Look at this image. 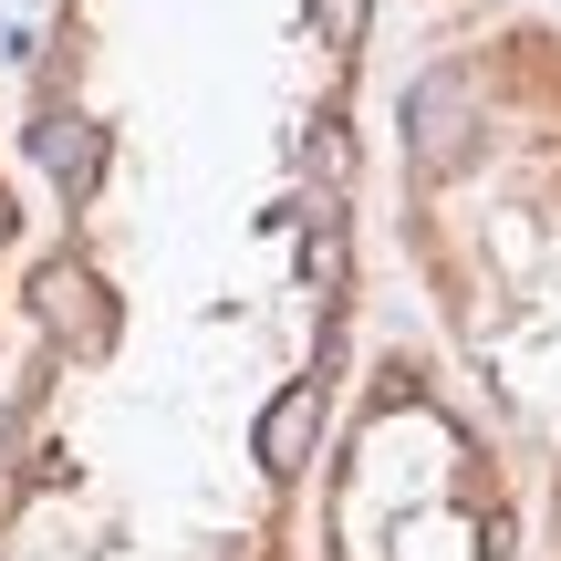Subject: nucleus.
Wrapping results in <instances>:
<instances>
[{"label":"nucleus","mask_w":561,"mask_h":561,"mask_svg":"<svg viewBox=\"0 0 561 561\" xmlns=\"http://www.w3.org/2000/svg\"><path fill=\"white\" fill-rule=\"evenodd\" d=\"M32 167L62 187V198H94V178H104V125L94 115H42L32 125Z\"/></svg>","instance_id":"3"},{"label":"nucleus","mask_w":561,"mask_h":561,"mask_svg":"<svg viewBox=\"0 0 561 561\" xmlns=\"http://www.w3.org/2000/svg\"><path fill=\"white\" fill-rule=\"evenodd\" d=\"M32 312H42V333L73 343L83 364L115 354V291H104L94 261H42V271H32Z\"/></svg>","instance_id":"2"},{"label":"nucleus","mask_w":561,"mask_h":561,"mask_svg":"<svg viewBox=\"0 0 561 561\" xmlns=\"http://www.w3.org/2000/svg\"><path fill=\"white\" fill-rule=\"evenodd\" d=\"M364 21H375V0H312L322 53H364Z\"/></svg>","instance_id":"5"},{"label":"nucleus","mask_w":561,"mask_h":561,"mask_svg":"<svg viewBox=\"0 0 561 561\" xmlns=\"http://www.w3.org/2000/svg\"><path fill=\"white\" fill-rule=\"evenodd\" d=\"M0 250H11V208H0Z\"/></svg>","instance_id":"6"},{"label":"nucleus","mask_w":561,"mask_h":561,"mask_svg":"<svg viewBox=\"0 0 561 561\" xmlns=\"http://www.w3.org/2000/svg\"><path fill=\"white\" fill-rule=\"evenodd\" d=\"M312 426H322V385H280V396L261 405V468H271V479H301Z\"/></svg>","instance_id":"4"},{"label":"nucleus","mask_w":561,"mask_h":561,"mask_svg":"<svg viewBox=\"0 0 561 561\" xmlns=\"http://www.w3.org/2000/svg\"><path fill=\"white\" fill-rule=\"evenodd\" d=\"M479 136H489V94L468 62H426L416 83H405V167H416L426 187L468 178L479 167Z\"/></svg>","instance_id":"1"}]
</instances>
